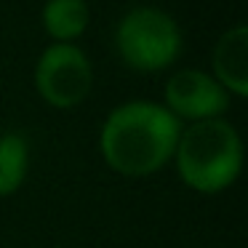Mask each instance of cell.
Here are the masks:
<instances>
[{"mask_svg":"<svg viewBox=\"0 0 248 248\" xmlns=\"http://www.w3.org/2000/svg\"><path fill=\"white\" fill-rule=\"evenodd\" d=\"M179 134V120L168 109L147 102L123 104L104 123L102 152L115 171L144 176L173 155Z\"/></svg>","mask_w":248,"mask_h":248,"instance_id":"6da1fadb","label":"cell"},{"mask_svg":"<svg viewBox=\"0 0 248 248\" xmlns=\"http://www.w3.org/2000/svg\"><path fill=\"white\" fill-rule=\"evenodd\" d=\"M182 179L198 192H219L235 182L243 150L235 128L224 120H195L176 141Z\"/></svg>","mask_w":248,"mask_h":248,"instance_id":"7a4b0ae2","label":"cell"},{"mask_svg":"<svg viewBox=\"0 0 248 248\" xmlns=\"http://www.w3.org/2000/svg\"><path fill=\"white\" fill-rule=\"evenodd\" d=\"M118 48L134 70H163L182 48L179 27L157 8H134L118 27Z\"/></svg>","mask_w":248,"mask_h":248,"instance_id":"3957f363","label":"cell"},{"mask_svg":"<svg viewBox=\"0 0 248 248\" xmlns=\"http://www.w3.org/2000/svg\"><path fill=\"white\" fill-rule=\"evenodd\" d=\"M35 83L48 104L75 107L91 91V64L78 48L56 43L40 56Z\"/></svg>","mask_w":248,"mask_h":248,"instance_id":"277c9868","label":"cell"},{"mask_svg":"<svg viewBox=\"0 0 248 248\" xmlns=\"http://www.w3.org/2000/svg\"><path fill=\"white\" fill-rule=\"evenodd\" d=\"M166 102L171 107L173 118L179 115V118H189V120L216 118L227 107L224 88L195 70H184L168 80Z\"/></svg>","mask_w":248,"mask_h":248,"instance_id":"5b68a950","label":"cell"},{"mask_svg":"<svg viewBox=\"0 0 248 248\" xmlns=\"http://www.w3.org/2000/svg\"><path fill=\"white\" fill-rule=\"evenodd\" d=\"M214 70L221 86L235 91L237 96L248 93V30L235 27L221 35L214 51Z\"/></svg>","mask_w":248,"mask_h":248,"instance_id":"8992f818","label":"cell"},{"mask_svg":"<svg viewBox=\"0 0 248 248\" xmlns=\"http://www.w3.org/2000/svg\"><path fill=\"white\" fill-rule=\"evenodd\" d=\"M43 22L54 40L59 43L75 40L88 27V6L83 0H48Z\"/></svg>","mask_w":248,"mask_h":248,"instance_id":"52a82bcc","label":"cell"},{"mask_svg":"<svg viewBox=\"0 0 248 248\" xmlns=\"http://www.w3.org/2000/svg\"><path fill=\"white\" fill-rule=\"evenodd\" d=\"M27 173V144L22 136L8 134L0 139V195H8L24 182Z\"/></svg>","mask_w":248,"mask_h":248,"instance_id":"ba28073f","label":"cell"}]
</instances>
